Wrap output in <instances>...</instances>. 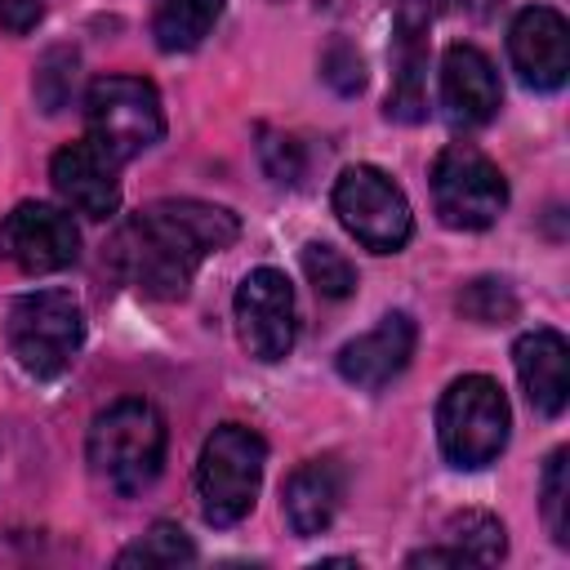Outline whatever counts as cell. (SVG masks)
<instances>
[{"instance_id":"cell-14","label":"cell","mask_w":570,"mask_h":570,"mask_svg":"<svg viewBox=\"0 0 570 570\" xmlns=\"http://www.w3.org/2000/svg\"><path fill=\"white\" fill-rule=\"evenodd\" d=\"M414 343H419L414 321L405 312H387L374 330H365L338 347V374L361 392H379L410 365Z\"/></svg>"},{"instance_id":"cell-3","label":"cell","mask_w":570,"mask_h":570,"mask_svg":"<svg viewBox=\"0 0 570 570\" xmlns=\"http://www.w3.org/2000/svg\"><path fill=\"white\" fill-rule=\"evenodd\" d=\"M267 441L245 423H218L196 459V499L209 525H236L249 517L263 485Z\"/></svg>"},{"instance_id":"cell-2","label":"cell","mask_w":570,"mask_h":570,"mask_svg":"<svg viewBox=\"0 0 570 570\" xmlns=\"http://www.w3.org/2000/svg\"><path fill=\"white\" fill-rule=\"evenodd\" d=\"M165 419L151 401L125 396L107 405L89 428V468L116 494H142L165 468Z\"/></svg>"},{"instance_id":"cell-28","label":"cell","mask_w":570,"mask_h":570,"mask_svg":"<svg viewBox=\"0 0 570 570\" xmlns=\"http://www.w3.org/2000/svg\"><path fill=\"white\" fill-rule=\"evenodd\" d=\"M454 9V0H396V13H410V18H423V22H432V18H441V13H450Z\"/></svg>"},{"instance_id":"cell-12","label":"cell","mask_w":570,"mask_h":570,"mask_svg":"<svg viewBox=\"0 0 570 570\" xmlns=\"http://www.w3.org/2000/svg\"><path fill=\"white\" fill-rule=\"evenodd\" d=\"M508 53H512V67L517 76L530 85V89H561L566 85V71H570V27L557 9L548 4H530L512 18V31H508Z\"/></svg>"},{"instance_id":"cell-4","label":"cell","mask_w":570,"mask_h":570,"mask_svg":"<svg viewBox=\"0 0 570 570\" xmlns=\"http://www.w3.org/2000/svg\"><path fill=\"white\" fill-rule=\"evenodd\" d=\"M508 428H512V410L503 387L490 374H463L441 392L436 405V441L441 454L454 468H485L499 459V450L508 445Z\"/></svg>"},{"instance_id":"cell-20","label":"cell","mask_w":570,"mask_h":570,"mask_svg":"<svg viewBox=\"0 0 570 570\" xmlns=\"http://www.w3.org/2000/svg\"><path fill=\"white\" fill-rule=\"evenodd\" d=\"M191 561H196V543L174 521H156L138 543H129L116 557V566H191Z\"/></svg>"},{"instance_id":"cell-7","label":"cell","mask_w":570,"mask_h":570,"mask_svg":"<svg viewBox=\"0 0 570 570\" xmlns=\"http://www.w3.org/2000/svg\"><path fill=\"white\" fill-rule=\"evenodd\" d=\"M432 205L445 227L481 232L508 209V178L481 147L450 142L432 160Z\"/></svg>"},{"instance_id":"cell-21","label":"cell","mask_w":570,"mask_h":570,"mask_svg":"<svg viewBox=\"0 0 570 570\" xmlns=\"http://www.w3.org/2000/svg\"><path fill=\"white\" fill-rule=\"evenodd\" d=\"M76 67H80V53L67 49V45H53L40 62H36V76H31V89H36V102L40 111H62L76 94Z\"/></svg>"},{"instance_id":"cell-6","label":"cell","mask_w":570,"mask_h":570,"mask_svg":"<svg viewBox=\"0 0 570 570\" xmlns=\"http://www.w3.org/2000/svg\"><path fill=\"white\" fill-rule=\"evenodd\" d=\"M85 125H89V138L111 160L125 165L138 151L160 142L165 134L160 94L138 76H102L85 94Z\"/></svg>"},{"instance_id":"cell-23","label":"cell","mask_w":570,"mask_h":570,"mask_svg":"<svg viewBox=\"0 0 570 570\" xmlns=\"http://www.w3.org/2000/svg\"><path fill=\"white\" fill-rule=\"evenodd\" d=\"M303 272H307L312 289L321 298H347L356 289V267L325 240H307L303 245Z\"/></svg>"},{"instance_id":"cell-8","label":"cell","mask_w":570,"mask_h":570,"mask_svg":"<svg viewBox=\"0 0 570 570\" xmlns=\"http://www.w3.org/2000/svg\"><path fill=\"white\" fill-rule=\"evenodd\" d=\"M334 214L343 223V232L374 249V254H396L410 232H414V214L405 191L374 165H352L334 178Z\"/></svg>"},{"instance_id":"cell-25","label":"cell","mask_w":570,"mask_h":570,"mask_svg":"<svg viewBox=\"0 0 570 570\" xmlns=\"http://www.w3.org/2000/svg\"><path fill=\"white\" fill-rule=\"evenodd\" d=\"M258 138H263L258 142V156H263L267 178L281 183V187H294L303 178V151H298V142L289 134H276V129H263Z\"/></svg>"},{"instance_id":"cell-1","label":"cell","mask_w":570,"mask_h":570,"mask_svg":"<svg viewBox=\"0 0 570 570\" xmlns=\"http://www.w3.org/2000/svg\"><path fill=\"white\" fill-rule=\"evenodd\" d=\"M240 236V218L209 200H151L129 214L107 240V267L142 298L174 303L196 267Z\"/></svg>"},{"instance_id":"cell-10","label":"cell","mask_w":570,"mask_h":570,"mask_svg":"<svg viewBox=\"0 0 570 570\" xmlns=\"http://www.w3.org/2000/svg\"><path fill=\"white\" fill-rule=\"evenodd\" d=\"M80 254V232L71 214L45 200H22L0 218V258L13 267L40 276V272H62Z\"/></svg>"},{"instance_id":"cell-27","label":"cell","mask_w":570,"mask_h":570,"mask_svg":"<svg viewBox=\"0 0 570 570\" xmlns=\"http://www.w3.org/2000/svg\"><path fill=\"white\" fill-rule=\"evenodd\" d=\"M45 18V0H0V27L22 36Z\"/></svg>"},{"instance_id":"cell-17","label":"cell","mask_w":570,"mask_h":570,"mask_svg":"<svg viewBox=\"0 0 570 570\" xmlns=\"http://www.w3.org/2000/svg\"><path fill=\"white\" fill-rule=\"evenodd\" d=\"M343 503V468L338 459H307L285 481V521L298 539L330 530Z\"/></svg>"},{"instance_id":"cell-15","label":"cell","mask_w":570,"mask_h":570,"mask_svg":"<svg viewBox=\"0 0 570 570\" xmlns=\"http://www.w3.org/2000/svg\"><path fill=\"white\" fill-rule=\"evenodd\" d=\"M517 379L530 396V405L548 419H557L570 401V347L557 330H530L512 347Z\"/></svg>"},{"instance_id":"cell-26","label":"cell","mask_w":570,"mask_h":570,"mask_svg":"<svg viewBox=\"0 0 570 570\" xmlns=\"http://www.w3.org/2000/svg\"><path fill=\"white\" fill-rule=\"evenodd\" d=\"M321 76L338 89V94H356L365 85V71H361V53L347 45V40H334L321 58Z\"/></svg>"},{"instance_id":"cell-5","label":"cell","mask_w":570,"mask_h":570,"mask_svg":"<svg viewBox=\"0 0 570 570\" xmlns=\"http://www.w3.org/2000/svg\"><path fill=\"white\" fill-rule=\"evenodd\" d=\"M4 334L13 361L31 379H58L85 343V312L71 289H36L13 298Z\"/></svg>"},{"instance_id":"cell-19","label":"cell","mask_w":570,"mask_h":570,"mask_svg":"<svg viewBox=\"0 0 570 570\" xmlns=\"http://www.w3.org/2000/svg\"><path fill=\"white\" fill-rule=\"evenodd\" d=\"M445 543H450L463 561H476V566H494V561L508 552V539H503L499 517L476 512V508L454 512V517L445 521Z\"/></svg>"},{"instance_id":"cell-11","label":"cell","mask_w":570,"mask_h":570,"mask_svg":"<svg viewBox=\"0 0 570 570\" xmlns=\"http://www.w3.org/2000/svg\"><path fill=\"white\" fill-rule=\"evenodd\" d=\"M116 169H120V160H111L94 138L67 142L49 160V178H53V191L62 196V205L85 214V218H98V223L120 209Z\"/></svg>"},{"instance_id":"cell-18","label":"cell","mask_w":570,"mask_h":570,"mask_svg":"<svg viewBox=\"0 0 570 570\" xmlns=\"http://www.w3.org/2000/svg\"><path fill=\"white\" fill-rule=\"evenodd\" d=\"M218 13H223V0H156L151 36L165 53H187L214 31Z\"/></svg>"},{"instance_id":"cell-16","label":"cell","mask_w":570,"mask_h":570,"mask_svg":"<svg viewBox=\"0 0 570 570\" xmlns=\"http://www.w3.org/2000/svg\"><path fill=\"white\" fill-rule=\"evenodd\" d=\"M392 89H387V116L401 125L428 120V22L396 13L392 27Z\"/></svg>"},{"instance_id":"cell-24","label":"cell","mask_w":570,"mask_h":570,"mask_svg":"<svg viewBox=\"0 0 570 570\" xmlns=\"http://www.w3.org/2000/svg\"><path fill=\"white\" fill-rule=\"evenodd\" d=\"M566 459H570V450L557 445V450L548 454V468H543V521H548V534H552L561 548L570 543V512H566V503H570V481H566Z\"/></svg>"},{"instance_id":"cell-13","label":"cell","mask_w":570,"mask_h":570,"mask_svg":"<svg viewBox=\"0 0 570 570\" xmlns=\"http://www.w3.org/2000/svg\"><path fill=\"white\" fill-rule=\"evenodd\" d=\"M503 102V85L494 62L476 45H450L441 58V111L459 129H476L494 120Z\"/></svg>"},{"instance_id":"cell-9","label":"cell","mask_w":570,"mask_h":570,"mask_svg":"<svg viewBox=\"0 0 570 570\" xmlns=\"http://www.w3.org/2000/svg\"><path fill=\"white\" fill-rule=\"evenodd\" d=\"M236 330L254 361L272 365L289 356L298 334V307H294V285L281 267H254L236 285Z\"/></svg>"},{"instance_id":"cell-22","label":"cell","mask_w":570,"mask_h":570,"mask_svg":"<svg viewBox=\"0 0 570 570\" xmlns=\"http://www.w3.org/2000/svg\"><path fill=\"white\" fill-rule=\"evenodd\" d=\"M454 303H459V312H463L468 321H476V325H508V321H517V294H512V285L499 281V276H476V281H468Z\"/></svg>"}]
</instances>
